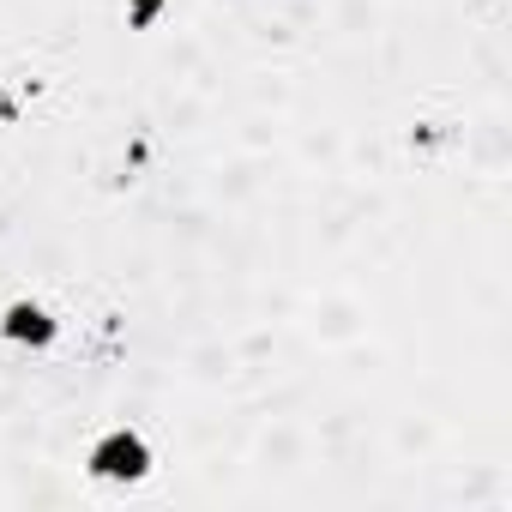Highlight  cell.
Masks as SVG:
<instances>
[{
    "label": "cell",
    "instance_id": "1",
    "mask_svg": "<svg viewBox=\"0 0 512 512\" xmlns=\"http://www.w3.org/2000/svg\"><path fill=\"white\" fill-rule=\"evenodd\" d=\"M145 464H151V452H145V440H139V434H127V428L103 434V440H97V452H91V470H97V476H115V482L145 476Z\"/></svg>",
    "mask_w": 512,
    "mask_h": 512
},
{
    "label": "cell",
    "instance_id": "2",
    "mask_svg": "<svg viewBox=\"0 0 512 512\" xmlns=\"http://www.w3.org/2000/svg\"><path fill=\"white\" fill-rule=\"evenodd\" d=\"M0 332H7L13 344H49V338H55V320H49V308H37V302H13L7 320H0Z\"/></svg>",
    "mask_w": 512,
    "mask_h": 512
},
{
    "label": "cell",
    "instance_id": "3",
    "mask_svg": "<svg viewBox=\"0 0 512 512\" xmlns=\"http://www.w3.org/2000/svg\"><path fill=\"white\" fill-rule=\"evenodd\" d=\"M157 7H163V0H133V25H151Z\"/></svg>",
    "mask_w": 512,
    "mask_h": 512
}]
</instances>
